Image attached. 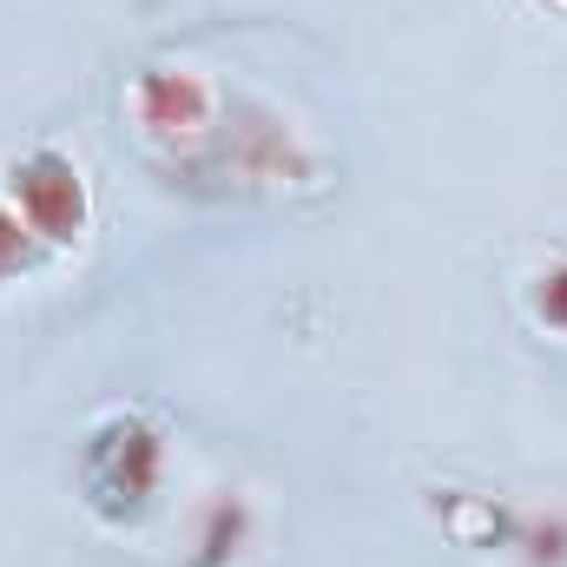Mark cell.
Here are the masks:
<instances>
[{
  "label": "cell",
  "mask_w": 567,
  "mask_h": 567,
  "mask_svg": "<svg viewBox=\"0 0 567 567\" xmlns=\"http://www.w3.org/2000/svg\"><path fill=\"white\" fill-rule=\"evenodd\" d=\"M7 198L13 212L33 225V238L47 251H73L93 225V192H86V172L73 152L60 145H33L7 165Z\"/></svg>",
  "instance_id": "cell-3"
},
{
  "label": "cell",
  "mask_w": 567,
  "mask_h": 567,
  "mask_svg": "<svg viewBox=\"0 0 567 567\" xmlns=\"http://www.w3.org/2000/svg\"><path fill=\"white\" fill-rule=\"evenodd\" d=\"M80 502L106 528H140L165 482V423L152 410H106L80 442Z\"/></svg>",
  "instance_id": "cell-2"
},
{
  "label": "cell",
  "mask_w": 567,
  "mask_h": 567,
  "mask_svg": "<svg viewBox=\"0 0 567 567\" xmlns=\"http://www.w3.org/2000/svg\"><path fill=\"white\" fill-rule=\"evenodd\" d=\"M555 7H561V13H567V0H555Z\"/></svg>",
  "instance_id": "cell-10"
},
{
  "label": "cell",
  "mask_w": 567,
  "mask_h": 567,
  "mask_svg": "<svg viewBox=\"0 0 567 567\" xmlns=\"http://www.w3.org/2000/svg\"><path fill=\"white\" fill-rule=\"evenodd\" d=\"M251 548V502L238 488H218L198 508V535H192V561L185 567H231Z\"/></svg>",
  "instance_id": "cell-6"
},
{
  "label": "cell",
  "mask_w": 567,
  "mask_h": 567,
  "mask_svg": "<svg viewBox=\"0 0 567 567\" xmlns=\"http://www.w3.org/2000/svg\"><path fill=\"white\" fill-rule=\"evenodd\" d=\"M126 113H133V126H140L152 145L192 158L198 145L212 140V126H218V113H225V93H218L198 66L152 60V66L133 73V86H126Z\"/></svg>",
  "instance_id": "cell-4"
},
{
  "label": "cell",
  "mask_w": 567,
  "mask_h": 567,
  "mask_svg": "<svg viewBox=\"0 0 567 567\" xmlns=\"http://www.w3.org/2000/svg\"><path fill=\"white\" fill-rule=\"evenodd\" d=\"M442 535L468 555H508L515 548V528H522V508L502 502V495H475V488H435L429 495Z\"/></svg>",
  "instance_id": "cell-5"
},
{
  "label": "cell",
  "mask_w": 567,
  "mask_h": 567,
  "mask_svg": "<svg viewBox=\"0 0 567 567\" xmlns=\"http://www.w3.org/2000/svg\"><path fill=\"white\" fill-rule=\"evenodd\" d=\"M528 310H535V323H548V330H561V337H567V258H561V265H548V271L535 278Z\"/></svg>",
  "instance_id": "cell-9"
},
{
  "label": "cell",
  "mask_w": 567,
  "mask_h": 567,
  "mask_svg": "<svg viewBox=\"0 0 567 567\" xmlns=\"http://www.w3.org/2000/svg\"><path fill=\"white\" fill-rule=\"evenodd\" d=\"M515 555L528 567H567V515H528L522 508V528H515Z\"/></svg>",
  "instance_id": "cell-7"
},
{
  "label": "cell",
  "mask_w": 567,
  "mask_h": 567,
  "mask_svg": "<svg viewBox=\"0 0 567 567\" xmlns=\"http://www.w3.org/2000/svg\"><path fill=\"white\" fill-rule=\"evenodd\" d=\"M178 165L192 178H218L225 192H284V185H317L323 178L317 145L265 100H225L212 140Z\"/></svg>",
  "instance_id": "cell-1"
},
{
  "label": "cell",
  "mask_w": 567,
  "mask_h": 567,
  "mask_svg": "<svg viewBox=\"0 0 567 567\" xmlns=\"http://www.w3.org/2000/svg\"><path fill=\"white\" fill-rule=\"evenodd\" d=\"M40 258H47V245H40V238H33V225L13 212V198H0V284L27 278Z\"/></svg>",
  "instance_id": "cell-8"
}]
</instances>
